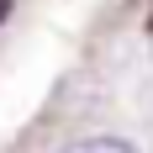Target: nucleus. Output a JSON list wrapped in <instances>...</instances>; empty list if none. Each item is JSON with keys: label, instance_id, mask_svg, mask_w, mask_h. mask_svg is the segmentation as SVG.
<instances>
[{"label": "nucleus", "instance_id": "1", "mask_svg": "<svg viewBox=\"0 0 153 153\" xmlns=\"http://www.w3.org/2000/svg\"><path fill=\"white\" fill-rule=\"evenodd\" d=\"M63 153H137V148L122 143V137H85V143H74V148H63Z\"/></svg>", "mask_w": 153, "mask_h": 153}, {"label": "nucleus", "instance_id": "2", "mask_svg": "<svg viewBox=\"0 0 153 153\" xmlns=\"http://www.w3.org/2000/svg\"><path fill=\"white\" fill-rule=\"evenodd\" d=\"M5 16H11V0H0V21H5Z\"/></svg>", "mask_w": 153, "mask_h": 153}]
</instances>
